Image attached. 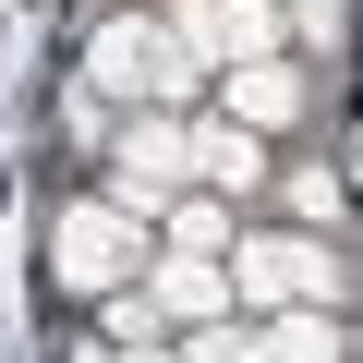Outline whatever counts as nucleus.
I'll return each mask as SVG.
<instances>
[{
  "instance_id": "obj_9",
  "label": "nucleus",
  "mask_w": 363,
  "mask_h": 363,
  "mask_svg": "<svg viewBox=\"0 0 363 363\" xmlns=\"http://www.w3.org/2000/svg\"><path fill=\"white\" fill-rule=\"evenodd\" d=\"M267 363H339V315H279V339H267Z\"/></svg>"
},
{
  "instance_id": "obj_11",
  "label": "nucleus",
  "mask_w": 363,
  "mask_h": 363,
  "mask_svg": "<svg viewBox=\"0 0 363 363\" xmlns=\"http://www.w3.org/2000/svg\"><path fill=\"white\" fill-rule=\"evenodd\" d=\"M85 363H121V351H85ZM133 363H157V351H133Z\"/></svg>"
},
{
  "instance_id": "obj_4",
  "label": "nucleus",
  "mask_w": 363,
  "mask_h": 363,
  "mask_svg": "<svg viewBox=\"0 0 363 363\" xmlns=\"http://www.w3.org/2000/svg\"><path fill=\"white\" fill-rule=\"evenodd\" d=\"M182 37L218 49V61L242 73V61H267V49H279V13H267V0H182ZM194 49H182V61H194Z\"/></svg>"
},
{
  "instance_id": "obj_1",
  "label": "nucleus",
  "mask_w": 363,
  "mask_h": 363,
  "mask_svg": "<svg viewBox=\"0 0 363 363\" xmlns=\"http://www.w3.org/2000/svg\"><path fill=\"white\" fill-rule=\"evenodd\" d=\"M133 267H145V218H133V206H109V194H97V206H61V230H49V279H61V291L97 303V291H121Z\"/></svg>"
},
{
  "instance_id": "obj_5",
  "label": "nucleus",
  "mask_w": 363,
  "mask_h": 363,
  "mask_svg": "<svg viewBox=\"0 0 363 363\" xmlns=\"http://www.w3.org/2000/svg\"><path fill=\"white\" fill-rule=\"evenodd\" d=\"M182 169H194V157H182V133H169V121H133V133H121V194H109V206H133V218H145Z\"/></svg>"
},
{
  "instance_id": "obj_3",
  "label": "nucleus",
  "mask_w": 363,
  "mask_h": 363,
  "mask_svg": "<svg viewBox=\"0 0 363 363\" xmlns=\"http://www.w3.org/2000/svg\"><path fill=\"white\" fill-rule=\"evenodd\" d=\"M230 291H255V303H327V315H339V303H351V267H339L327 242H279V230H267V242L230 255Z\"/></svg>"
},
{
  "instance_id": "obj_8",
  "label": "nucleus",
  "mask_w": 363,
  "mask_h": 363,
  "mask_svg": "<svg viewBox=\"0 0 363 363\" xmlns=\"http://www.w3.org/2000/svg\"><path fill=\"white\" fill-rule=\"evenodd\" d=\"M291 97H303V85H291L279 61H242V73H230V121H291Z\"/></svg>"
},
{
  "instance_id": "obj_10",
  "label": "nucleus",
  "mask_w": 363,
  "mask_h": 363,
  "mask_svg": "<svg viewBox=\"0 0 363 363\" xmlns=\"http://www.w3.org/2000/svg\"><path fill=\"white\" fill-rule=\"evenodd\" d=\"M182 363H267V339H242V327H206V339L182 351Z\"/></svg>"
},
{
  "instance_id": "obj_2",
  "label": "nucleus",
  "mask_w": 363,
  "mask_h": 363,
  "mask_svg": "<svg viewBox=\"0 0 363 363\" xmlns=\"http://www.w3.org/2000/svg\"><path fill=\"white\" fill-rule=\"evenodd\" d=\"M85 73H97V97H182V85H194L182 37L145 25V13H109V25L85 37Z\"/></svg>"
},
{
  "instance_id": "obj_6",
  "label": "nucleus",
  "mask_w": 363,
  "mask_h": 363,
  "mask_svg": "<svg viewBox=\"0 0 363 363\" xmlns=\"http://www.w3.org/2000/svg\"><path fill=\"white\" fill-rule=\"evenodd\" d=\"M182 157H194V169H206V182H230V194H242V182H255V169H267V157H255V133H242V121H206V133H182Z\"/></svg>"
},
{
  "instance_id": "obj_7",
  "label": "nucleus",
  "mask_w": 363,
  "mask_h": 363,
  "mask_svg": "<svg viewBox=\"0 0 363 363\" xmlns=\"http://www.w3.org/2000/svg\"><path fill=\"white\" fill-rule=\"evenodd\" d=\"M218 303H230V279H218L206 255H169V267H157V315H218Z\"/></svg>"
}]
</instances>
